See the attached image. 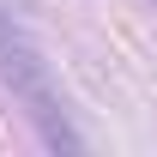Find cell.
I'll use <instances>...</instances> for the list:
<instances>
[{
    "label": "cell",
    "instance_id": "1",
    "mask_svg": "<svg viewBox=\"0 0 157 157\" xmlns=\"http://www.w3.org/2000/svg\"><path fill=\"white\" fill-rule=\"evenodd\" d=\"M0 78L12 85V97L24 103V115L36 121V133L48 151H85V133L73 127L67 103H60L55 78H48V60L36 55V42L6 6H0Z\"/></svg>",
    "mask_w": 157,
    "mask_h": 157
}]
</instances>
